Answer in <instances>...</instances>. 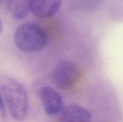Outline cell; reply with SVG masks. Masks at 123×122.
<instances>
[{
	"label": "cell",
	"mask_w": 123,
	"mask_h": 122,
	"mask_svg": "<svg viewBox=\"0 0 123 122\" xmlns=\"http://www.w3.org/2000/svg\"><path fill=\"white\" fill-rule=\"evenodd\" d=\"M1 89L8 110L14 120H24L28 112V98L22 85L10 77L1 80Z\"/></svg>",
	"instance_id": "6da1fadb"
},
{
	"label": "cell",
	"mask_w": 123,
	"mask_h": 122,
	"mask_svg": "<svg viewBox=\"0 0 123 122\" xmlns=\"http://www.w3.org/2000/svg\"><path fill=\"white\" fill-rule=\"evenodd\" d=\"M14 41L17 47L27 53L43 50L47 44V36L44 30L35 23L22 24L16 29Z\"/></svg>",
	"instance_id": "7a4b0ae2"
},
{
	"label": "cell",
	"mask_w": 123,
	"mask_h": 122,
	"mask_svg": "<svg viewBox=\"0 0 123 122\" xmlns=\"http://www.w3.org/2000/svg\"><path fill=\"white\" fill-rule=\"evenodd\" d=\"M80 75L79 67L72 61L62 60L54 69L52 78L55 84L62 90H68L77 83Z\"/></svg>",
	"instance_id": "3957f363"
},
{
	"label": "cell",
	"mask_w": 123,
	"mask_h": 122,
	"mask_svg": "<svg viewBox=\"0 0 123 122\" xmlns=\"http://www.w3.org/2000/svg\"><path fill=\"white\" fill-rule=\"evenodd\" d=\"M40 98L47 114L55 116L63 111L62 98L60 93L51 87H42L40 90Z\"/></svg>",
	"instance_id": "277c9868"
},
{
	"label": "cell",
	"mask_w": 123,
	"mask_h": 122,
	"mask_svg": "<svg viewBox=\"0 0 123 122\" xmlns=\"http://www.w3.org/2000/svg\"><path fill=\"white\" fill-rule=\"evenodd\" d=\"M62 0H31V11L37 17L45 19L60 10Z\"/></svg>",
	"instance_id": "5b68a950"
},
{
	"label": "cell",
	"mask_w": 123,
	"mask_h": 122,
	"mask_svg": "<svg viewBox=\"0 0 123 122\" xmlns=\"http://www.w3.org/2000/svg\"><path fill=\"white\" fill-rule=\"evenodd\" d=\"M91 114L87 109L72 104L62 111L60 122H91Z\"/></svg>",
	"instance_id": "8992f818"
},
{
	"label": "cell",
	"mask_w": 123,
	"mask_h": 122,
	"mask_svg": "<svg viewBox=\"0 0 123 122\" xmlns=\"http://www.w3.org/2000/svg\"><path fill=\"white\" fill-rule=\"evenodd\" d=\"M6 6L13 18L20 20L31 11V0H6Z\"/></svg>",
	"instance_id": "52a82bcc"
},
{
	"label": "cell",
	"mask_w": 123,
	"mask_h": 122,
	"mask_svg": "<svg viewBox=\"0 0 123 122\" xmlns=\"http://www.w3.org/2000/svg\"><path fill=\"white\" fill-rule=\"evenodd\" d=\"M0 116H1V117H4L6 116V107H5L4 101L1 95V92H0Z\"/></svg>",
	"instance_id": "ba28073f"
},
{
	"label": "cell",
	"mask_w": 123,
	"mask_h": 122,
	"mask_svg": "<svg viewBox=\"0 0 123 122\" xmlns=\"http://www.w3.org/2000/svg\"><path fill=\"white\" fill-rule=\"evenodd\" d=\"M2 30H3V26H2V24L1 23V22L0 21V34L2 32Z\"/></svg>",
	"instance_id": "9c48e42d"
},
{
	"label": "cell",
	"mask_w": 123,
	"mask_h": 122,
	"mask_svg": "<svg viewBox=\"0 0 123 122\" xmlns=\"http://www.w3.org/2000/svg\"><path fill=\"white\" fill-rule=\"evenodd\" d=\"M1 2H2V0H0V4H1Z\"/></svg>",
	"instance_id": "30bf717a"
}]
</instances>
